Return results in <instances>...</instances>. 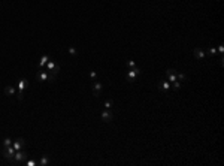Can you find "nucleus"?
Segmentation results:
<instances>
[{"instance_id":"23","label":"nucleus","mask_w":224,"mask_h":166,"mask_svg":"<svg viewBox=\"0 0 224 166\" xmlns=\"http://www.w3.org/2000/svg\"><path fill=\"white\" fill-rule=\"evenodd\" d=\"M90 76H91V80H96V76H97V73L94 72V71H91L90 72Z\"/></svg>"},{"instance_id":"19","label":"nucleus","mask_w":224,"mask_h":166,"mask_svg":"<svg viewBox=\"0 0 224 166\" xmlns=\"http://www.w3.org/2000/svg\"><path fill=\"white\" fill-rule=\"evenodd\" d=\"M67 51H69V54H70V56H78V51H76V48H73V47H70Z\"/></svg>"},{"instance_id":"6","label":"nucleus","mask_w":224,"mask_h":166,"mask_svg":"<svg viewBox=\"0 0 224 166\" xmlns=\"http://www.w3.org/2000/svg\"><path fill=\"white\" fill-rule=\"evenodd\" d=\"M14 154H15V148L12 145L11 147H5V150H3V157H5V159L11 160L14 157Z\"/></svg>"},{"instance_id":"11","label":"nucleus","mask_w":224,"mask_h":166,"mask_svg":"<svg viewBox=\"0 0 224 166\" xmlns=\"http://www.w3.org/2000/svg\"><path fill=\"white\" fill-rule=\"evenodd\" d=\"M158 87H160V88H163L165 91H169V90L172 88V84H170L169 81H160V82H158Z\"/></svg>"},{"instance_id":"2","label":"nucleus","mask_w":224,"mask_h":166,"mask_svg":"<svg viewBox=\"0 0 224 166\" xmlns=\"http://www.w3.org/2000/svg\"><path fill=\"white\" fill-rule=\"evenodd\" d=\"M36 78H38L39 82H46V81H54V80H55V75L49 73L48 71H42V69H39Z\"/></svg>"},{"instance_id":"18","label":"nucleus","mask_w":224,"mask_h":166,"mask_svg":"<svg viewBox=\"0 0 224 166\" xmlns=\"http://www.w3.org/2000/svg\"><path fill=\"white\" fill-rule=\"evenodd\" d=\"M176 80L178 81H185L187 76H185V73H176Z\"/></svg>"},{"instance_id":"8","label":"nucleus","mask_w":224,"mask_h":166,"mask_svg":"<svg viewBox=\"0 0 224 166\" xmlns=\"http://www.w3.org/2000/svg\"><path fill=\"white\" fill-rule=\"evenodd\" d=\"M166 76H167V81L169 82L178 81L176 80V71H175V69H167V71H166Z\"/></svg>"},{"instance_id":"21","label":"nucleus","mask_w":224,"mask_h":166,"mask_svg":"<svg viewBox=\"0 0 224 166\" xmlns=\"http://www.w3.org/2000/svg\"><path fill=\"white\" fill-rule=\"evenodd\" d=\"M111 106H112V100H105V108L111 109Z\"/></svg>"},{"instance_id":"5","label":"nucleus","mask_w":224,"mask_h":166,"mask_svg":"<svg viewBox=\"0 0 224 166\" xmlns=\"http://www.w3.org/2000/svg\"><path fill=\"white\" fill-rule=\"evenodd\" d=\"M46 69H48V72H49V73L57 75V73H58V69H60V66H58L55 62H51V60H49V62L46 63Z\"/></svg>"},{"instance_id":"3","label":"nucleus","mask_w":224,"mask_h":166,"mask_svg":"<svg viewBox=\"0 0 224 166\" xmlns=\"http://www.w3.org/2000/svg\"><path fill=\"white\" fill-rule=\"evenodd\" d=\"M141 73V69H137V67H132L130 71L127 72V75H126V80L128 81V82H135V80H136V76Z\"/></svg>"},{"instance_id":"13","label":"nucleus","mask_w":224,"mask_h":166,"mask_svg":"<svg viewBox=\"0 0 224 166\" xmlns=\"http://www.w3.org/2000/svg\"><path fill=\"white\" fill-rule=\"evenodd\" d=\"M48 62H49V57H48L46 54H45V56H42V57H40V60H39V63H38L39 69H42V67H44V66H45Z\"/></svg>"},{"instance_id":"7","label":"nucleus","mask_w":224,"mask_h":166,"mask_svg":"<svg viewBox=\"0 0 224 166\" xmlns=\"http://www.w3.org/2000/svg\"><path fill=\"white\" fill-rule=\"evenodd\" d=\"M102 120L105 121V123H109V121L114 120V114L111 112V109H105L102 112Z\"/></svg>"},{"instance_id":"22","label":"nucleus","mask_w":224,"mask_h":166,"mask_svg":"<svg viewBox=\"0 0 224 166\" xmlns=\"http://www.w3.org/2000/svg\"><path fill=\"white\" fill-rule=\"evenodd\" d=\"M127 66L130 67V69H132V67H136V64H135V62H133V60H128V62H127Z\"/></svg>"},{"instance_id":"9","label":"nucleus","mask_w":224,"mask_h":166,"mask_svg":"<svg viewBox=\"0 0 224 166\" xmlns=\"http://www.w3.org/2000/svg\"><path fill=\"white\" fill-rule=\"evenodd\" d=\"M12 147L15 148V151H20V150H23V148L25 147V142H24V139L23 138H18L16 141L12 144Z\"/></svg>"},{"instance_id":"15","label":"nucleus","mask_w":224,"mask_h":166,"mask_svg":"<svg viewBox=\"0 0 224 166\" xmlns=\"http://www.w3.org/2000/svg\"><path fill=\"white\" fill-rule=\"evenodd\" d=\"M48 163H49V157L48 156H42L40 160L38 162V165H40V166H46Z\"/></svg>"},{"instance_id":"20","label":"nucleus","mask_w":224,"mask_h":166,"mask_svg":"<svg viewBox=\"0 0 224 166\" xmlns=\"http://www.w3.org/2000/svg\"><path fill=\"white\" fill-rule=\"evenodd\" d=\"M24 165H27V166H34V165H38V162L31 159V160H25V162H24Z\"/></svg>"},{"instance_id":"10","label":"nucleus","mask_w":224,"mask_h":166,"mask_svg":"<svg viewBox=\"0 0 224 166\" xmlns=\"http://www.w3.org/2000/svg\"><path fill=\"white\" fill-rule=\"evenodd\" d=\"M102 90H103V87L100 82H94L93 84V94L96 96V97H99V96L102 94Z\"/></svg>"},{"instance_id":"12","label":"nucleus","mask_w":224,"mask_h":166,"mask_svg":"<svg viewBox=\"0 0 224 166\" xmlns=\"http://www.w3.org/2000/svg\"><path fill=\"white\" fill-rule=\"evenodd\" d=\"M205 56H206V54H205V51H203V49H200V48H196V49H194V57H196V58L203 60Z\"/></svg>"},{"instance_id":"25","label":"nucleus","mask_w":224,"mask_h":166,"mask_svg":"<svg viewBox=\"0 0 224 166\" xmlns=\"http://www.w3.org/2000/svg\"><path fill=\"white\" fill-rule=\"evenodd\" d=\"M218 51H220V54H221V57H223V52H224V47H223V45H220V47H218Z\"/></svg>"},{"instance_id":"16","label":"nucleus","mask_w":224,"mask_h":166,"mask_svg":"<svg viewBox=\"0 0 224 166\" xmlns=\"http://www.w3.org/2000/svg\"><path fill=\"white\" fill-rule=\"evenodd\" d=\"M11 145H12L11 138H5V139H3V147H11Z\"/></svg>"},{"instance_id":"1","label":"nucleus","mask_w":224,"mask_h":166,"mask_svg":"<svg viewBox=\"0 0 224 166\" xmlns=\"http://www.w3.org/2000/svg\"><path fill=\"white\" fill-rule=\"evenodd\" d=\"M27 157H29L27 154H25L23 150H20V151H15L14 157H12V159H11L9 162H11L12 165H15V166H16V165H21V163H24L25 160H27Z\"/></svg>"},{"instance_id":"24","label":"nucleus","mask_w":224,"mask_h":166,"mask_svg":"<svg viewBox=\"0 0 224 166\" xmlns=\"http://www.w3.org/2000/svg\"><path fill=\"white\" fill-rule=\"evenodd\" d=\"M215 52H217V49H215V48H209V54L211 56H215Z\"/></svg>"},{"instance_id":"14","label":"nucleus","mask_w":224,"mask_h":166,"mask_svg":"<svg viewBox=\"0 0 224 166\" xmlns=\"http://www.w3.org/2000/svg\"><path fill=\"white\" fill-rule=\"evenodd\" d=\"M14 93H15V87L14 85H8L5 88V94L6 96H14Z\"/></svg>"},{"instance_id":"4","label":"nucleus","mask_w":224,"mask_h":166,"mask_svg":"<svg viewBox=\"0 0 224 166\" xmlns=\"http://www.w3.org/2000/svg\"><path fill=\"white\" fill-rule=\"evenodd\" d=\"M27 85H29V81L27 80H20L18 82V100H23V94H24V90L27 88Z\"/></svg>"},{"instance_id":"17","label":"nucleus","mask_w":224,"mask_h":166,"mask_svg":"<svg viewBox=\"0 0 224 166\" xmlns=\"http://www.w3.org/2000/svg\"><path fill=\"white\" fill-rule=\"evenodd\" d=\"M172 87H173V90H179L181 88V81H175V82H170Z\"/></svg>"}]
</instances>
